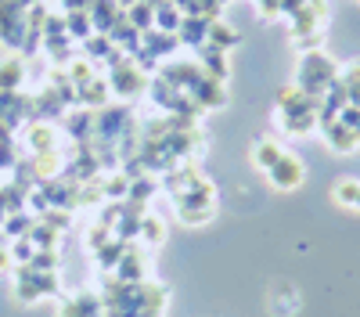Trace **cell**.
I'll return each mask as SVG.
<instances>
[{
  "label": "cell",
  "mask_w": 360,
  "mask_h": 317,
  "mask_svg": "<svg viewBox=\"0 0 360 317\" xmlns=\"http://www.w3.org/2000/svg\"><path fill=\"white\" fill-rule=\"evenodd\" d=\"M339 79V69L332 58H324L317 51H307L303 54V62H299V91H307V94H317L324 98V91Z\"/></svg>",
  "instance_id": "obj_1"
},
{
  "label": "cell",
  "mask_w": 360,
  "mask_h": 317,
  "mask_svg": "<svg viewBox=\"0 0 360 317\" xmlns=\"http://www.w3.org/2000/svg\"><path fill=\"white\" fill-rule=\"evenodd\" d=\"M144 86H148V79H144V69H141V65H134L130 58H119V62H112L108 91L123 94V98H137Z\"/></svg>",
  "instance_id": "obj_2"
},
{
  "label": "cell",
  "mask_w": 360,
  "mask_h": 317,
  "mask_svg": "<svg viewBox=\"0 0 360 317\" xmlns=\"http://www.w3.org/2000/svg\"><path fill=\"white\" fill-rule=\"evenodd\" d=\"M266 177H270V184H274L278 191H295L299 184H303V177H307V166L299 162L295 155H288V152H285L274 166L266 169Z\"/></svg>",
  "instance_id": "obj_3"
},
{
  "label": "cell",
  "mask_w": 360,
  "mask_h": 317,
  "mask_svg": "<svg viewBox=\"0 0 360 317\" xmlns=\"http://www.w3.org/2000/svg\"><path fill=\"white\" fill-rule=\"evenodd\" d=\"M58 317H105V303L94 292H76L58 303Z\"/></svg>",
  "instance_id": "obj_4"
},
{
  "label": "cell",
  "mask_w": 360,
  "mask_h": 317,
  "mask_svg": "<svg viewBox=\"0 0 360 317\" xmlns=\"http://www.w3.org/2000/svg\"><path fill=\"white\" fill-rule=\"evenodd\" d=\"M317 130L324 134L328 148H332V152H342V155H346V152H353V148H356V141H360V137H356L349 127H342V123H339V115H335L332 123H321Z\"/></svg>",
  "instance_id": "obj_5"
},
{
  "label": "cell",
  "mask_w": 360,
  "mask_h": 317,
  "mask_svg": "<svg viewBox=\"0 0 360 317\" xmlns=\"http://www.w3.org/2000/svg\"><path fill=\"white\" fill-rule=\"evenodd\" d=\"M144 264H148L144 252L127 245V252L119 256V264H115V278L127 281V285H141V281H144Z\"/></svg>",
  "instance_id": "obj_6"
},
{
  "label": "cell",
  "mask_w": 360,
  "mask_h": 317,
  "mask_svg": "<svg viewBox=\"0 0 360 317\" xmlns=\"http://www.w3.org/2000/svg\"><path fill=\"white\" fill-rule=\"evenodd\" d=\"M198 58H202V72L209 76V79H227V51H220V47H213V44H202L198 47Z\"/></svg>",
  "instance_id": "obj_7"
},
{
  "label": "cell",
  "mask_w": 360,
  "mask_h": 317,
  "mask_svg": "<svg viewBox=\"0 0 360 317\" xmlns=\"http://www.w3.org/2000/svg\"><path fill=\"white\" fill-rule=\"evenodd\" d=\"M281 127H285V134L317 130V108H288V112H281Z\"/></svg>",
  "instance_id": "obj_8"
},
{
  "label": "cell",
  "mask_w": 360,
  "mask_h": 317,
  "mask_svg": "<svg viewBox=\"0 0 360 317\" xmlns=\"http://www.w3.org/2000/svg\"><path fill=\"white\" fill-rule=\"evenodd\" d=\"M127 123H130V112L127 108H98L94 112V130L98 134H108L112 137V134L123 130Z\"/></svg>",
  "instance_id": "obj_9"
},
{
  "label": "cell",
  "mask_w": 360,
  "mask_h": 317,
  "mask_svg": "<svg viewBox=\"0 0 360 317\" xmlns=\"http://www.w3.org/2000/svg\"><path fill=\"white\" fill-rule=\"evenodd\" d=\"M180 44H191V47H202L205 37H209V18L202 15H184V22H180Z\"/></svg>",
  "instance_id": "obj_10"
},
{
  "label": "cell",
  "mask_w": 360,
  "mask_h": 317,
  "mask_svg": "<svg viewBox=\"0 0 360 317\" xmlns=\"http://www.w3.org/2000/svg\"><path fill=\"white\" fill-rule=\"evenodd\" d=\"M76 101H83L86 108H105V101H108V83L105 79H90V83H83L79 86V94H76Z\"/></svg>",
  "instance_id": "obj_11"
},
{
  "label": "cell",
  "mask_w": 360,
  "mask_h": 317,
  "mask_svg": "<svg viewBox=\"0 0 360 317\" xmlns=\"http://www.w3.org/2000/svg\"><path fill=\"white\" fill-rule=\"evenodd\" d=\"M29 148H33L37 155H44V152H58V144H54V130L47 127V123H33L29 127Z\"/></svg>",
  "instance_id": "obj_12"
},
{
  "label": "cell",
  "mask_w": 360,
  "mask_h": 317,
  "mask_svg": "<svg viewBox=\"0 0 360 317\" xmlns=\"http://www.w3.org/2000/svg\"><path fill=\"white\" fill-rule=\"evenodd\" d=\"M180 22H184V15H180V8L173 4V0H162V4H155V25L162 29V33H176Z\"/></svg>",
  "instance_id": "obj_13"
},
{
  "label": "cell",
  "mask_w": 360,
  "mask_h": 317,
  "mask_svg": "<svg viewBox=\"0 0 360 317\" xmlns=\"http://www.w3.org/2000/svg\"><path fill=\"white\" fill-rule=\"evenodd\" d=\"M238 40H242V37H238L227 22H209V37H205V44H213V47L227 51V47H234Z\"/></svg>",
  "instance_id": "obj_14"
},
{
  "label": "cell",
  "mask_w": 360,
  "mask_h": 317,
  "mask_svg": "<svg viewBox=\"0 0 360 317\" xmlns=\"http://www.w3.org/2000/svg\"><path fill=\"white\" fill-rule=\"evenodd\" d=\"M281 155H285V148H281L278 141H259L256 148H252V162H256L259 169H270V166H274Z\"/></svg>",
  "instance_id": "obj_15"
},
{
  "label": "cell",
  "mask_w": 360,
  "mask_h": 317,
  "mask_svg": "<svg viewBox=\"0 0 360 317\" xmlns=\"http://www.w3.org/2000/svg\"><path fill=\"white\" fill-rule=\"evenodd\" d=\"M18 83H22V58H8L0 65V98L8 91H18Z\"/></svg>",
  "instance_id": "obj_16"
},
{
  "label": "cell",
  "mask_w": 360,
  "mask_h": 317,
  "mask_svg": "<svg viewBox=\"0 0 360 317\" xmlns=\"http://www.w3.org/2000/svg\"><path fill=\"white\" fill-rule=\"evenodd\" d=\"M65 29L72 40H86L90 33H94V22H90V11H69L65 15Z\"/></svg>",
  "instance_id": "obj_17"
},
{
  "label": "cell",
  "mask_w": 360,
  "mask_h": 317,
  "mask_svg": "<svg viewBox=\"0 0 360 317\" xmlns=\"http://www.w3.org/2000/svg\"><path fill=\"white\" fill-rule=\"evenodd\" d=\"M137 235H144L148 245H162V238H166V224H162L159 216H152V213H144V216H141V227H137Z\"/></svg>",
  "instance_id": "obj_18"
},
{
  "label": "cell",
  "mask_w": 360,
  "mask_h": 317,
  "mask_svg": "<svg viewBox=\"0 0 360 317\" xmlns=\"http://www.w3.org/2000/svg\"><path fill=\"white\" fill-rule=\"evenodd\" d=\"M332 198L342 202L346 209H356V213H360V181H342V184H335V188H332Z\"/></svg>",
  "instance_id": "obj_19"
},
{
  "label": "cell",
  "mask_w": 360,
  "mask_h": 317,
  "mask_svg": "<svg viewBox=\"0 0 360 317\" xmlns=\"http://www.w3.org/2000/svg\"><path fill=\"white\" fill-rule=\"evenodd\" d=\"M339 83L346 86L349 105H360V62H353L349 69H342V72H339Z\"/></svg>",
  "instance_id": "obj_20"
},
{
  "label": "cell",
  "mask_w": 360,
  "mask_h": 317,
  "mask_svg": "<svg viewBox=\"0 0 360 317\" xmlns=\"http://www.w3.org/2000/svg\"><path fill=\"white\" fill-rule=\"evenodd\" d=\"M33 245H40V249H54L58 245V231L51 227V224H33V231L25 235Z\"/></svg>",
  "instance_id": "obj_21"
},
{
  "label": "cell",
  "mask_w": 360,
  "mask_h": 317,
  "mask_svg": "<svg viewBox=\"0 0 360 317\" xmlns=\"http://www.w3.org/2000/svg\"><path fill=\"white\" fill-rule=\"evenodd\" d=\"M65 127H69V134H76V137L90 134V130H94V112H90V108H79V112H72Z\"/></svg>",
  "instance_id": "obj_22"
},
{
  "label": "cell",
  "mask_w": 360,
  "mask_h": 317,
  "mask_svg": "<svg viewBox=\"0 0 360 317\" xmlns=\"http://www.w3.org/2000/svg\"><path fill=\"white\" fill-rule=\"evenodd\" d=\"M217 209H188V206H176V216L184 220V224H209L213 220Z\"/></svg>",
  "instance_id": "obj_23"
},
{
  "label": "cell",
  "mask_w": 360,
  "mask_h": 317,
  "mask_svg": "<svg viewBox=\"0 0 360 317\" xmlns=\"http://www.w3.org/2000/svg\"><path fill=\"white\" fill-rule=\"evenodd\" d=\"M339 123H342V127H349V130L360 137V105H346V108L339 112Z\"/></svg>",
  "instance_id": "obj_24"
},
{
  "label": "cell",
  "mask_w": 360,
  "mask_h": 317,
  "mask_svg": "<svg viewBox=\"0 0 360 317\" xmlns=\"http://www.w3.org/2000/svg\"><path fill=\"white\" fill-rule=\"evenodd\" d=\"M259 15L263 18H278L281 15V0H259Z\"/></svg>",
  "instance_id": "obj_25"
},
{
  "label": "cell",
  "mask_w": 360,
  "mask_h": 317,
  "mask_svg": "<svg viewBox=\"0 0 360 317\" xmlns=\"http://www.w3.org/2000/svg\"><path fill=\"white\" fill-rule=\"evenodd\" d=\"M8 267H11V249L0 245V271H8Z\"/></svg>",
  "instance_id": "obj_26"
}]
</instances>
